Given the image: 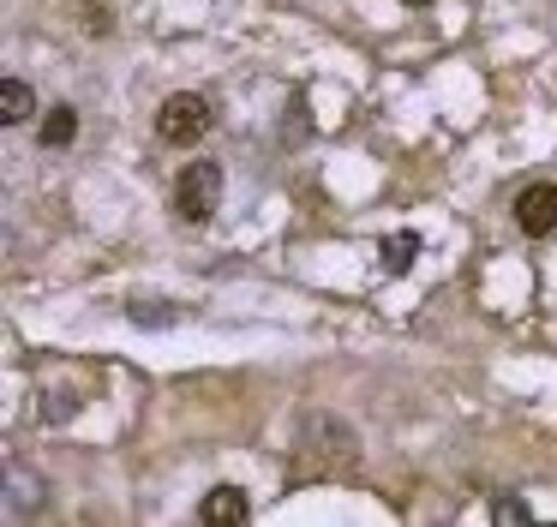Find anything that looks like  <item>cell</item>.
Segmentation results:
<instances>
[{
    "label": "cell",
    "mask_w": 557,
    "mask_h": 527,
    "mask_svg": "<svg viewBox=\"0 0 557 527\" xmlns=\"http://www.w3.org/2000/svg\"><path fill=\"white\" fill-rule=\"evenodd\" d=\"M497 522H504V527H528L533 510H528L521 498H497Z\"/></svg>",
    "instance_id": "9c48e42d"
},
{
    "label": "cell",
    "mask_w": 557,
    "mask_h": 527,
    "mask_svg": "<svg viewBox=\"0 0 557 527\" xmlns=\"http://www.w3.org/2000/svg\"><path fill=\"white\" fill-rule=\"evenodd\" d=\"M413 258H420V240H413V234H389L384 240V275H401Z\"/></svg>",
    "instance_id": "ba28073f"
},
{
    "label": "cell",
    "mask_w": 557,
    "mask_h": 527,
    "mask_svg": "<svg viewBox=\"0 0 557 527\" xmlns=\"http://www.w3.org/2000/svg\"><path fill=\"white\" fill-rule=\"evenodd\" d=\"M37 503H42V479L25 474L18 462H7V522H30Z\"/></svg>",
    "instance_id": "5b68a950"
},
{
    "label": "cell",
    "mask_w": 557,
    "mask_h": 527,
    "mask_svg": "<svg viewBox=\"0 0 557 527\" xmlns=\"http://www.w3.org/2000/svg\"><path fill=\"white\" fill-rule=\"evenodd\" d=\"M157 132H162V144H198L210 132V102L193 90L169 96V102L157 108Z\"/></svg>",
    "instance_id": "7a4b0ae2"
},
{
    "label": "cell",
    "mask_w": 557,
    "mask_h": 527,
    "mask_svg": "<svg viewBox=\"0 0 557 527\" xmlns=\"http://www.w3.org/2000/svg\"><path fill=\"white\" fill-rule=\"evenodd\" d=\"M73 132H78V114L61 102V108H49V114H42V132H37V138L49 144V150H66V144H73Z\"/></svg>",
    "instance_id": "52a82bcc"
},
{
    "label": "cell",
    "mask_w": 557,
    "mask_h": 527,
    "mask_svg": "<svg viewBox=\"0 0 557 527\" xmlns=\"http://www.w3.org/2000/svg\"><path fill=\"white\" fill-rule=\"evenodd\" d=\"M222 204V168L216 162H193L181 180H174V216L186 222H210Z\"/></svg>",
    "instance_id": "6da1fadb"
},
{
    "label": "cell",
    "mask_w": 557,
    "mask_h": 527,
    "mask_svg": "<svg viewBox=\"0 0 557 527\" xmlns=\"http://www.w3.org/2000/svg\"><path fill=\"white\" fill-rule=\"evenodd\" d=\"M408 7H425V0H408Z\"/></svg>",
    "instance_id": "8fae6325"
},
{
    "label": "cell",
    "mask_w": 557,
    "mask_h": 527,
    "mask_svg": "<svg viewBox=\"0 0 557 527\" xmlns=\"http://www.w3.org/2000/svg\"><path fill=\"white\" fill-rule=\"evenodd\" d=\"M133 318H145V330H162V323H174V306H150V299H133Z\"/></svg>",
    "instance_id": "30bf717a"
},
{
    "label": "cell",
    "mask_w": 557,
    "mask_h": 527,
    "mask_svg": "<svg viewBox=\"0 0 557 527\" xmlns=\"http://www.w3.org/2000/svg\"><path fill=\"white\" fill-rule=\"evenodd\" d=\"M516 228L528 240H545V234H557V186H521V198H516Z\"/></svg>",
    "instance_id": "3957f363"
},
{
    "label": "cell",
    "mask_w": 557,
    "mask_h": 527,
    "mask_svg": "<svg viewBox=\"0 0 557 527\" xmlns=\"http://www.w3.org/2000/svg\"><path fill=\"white\" fill-rule=\"evenodd\" d=\"M30 108H37V90H30L25 78H0V120H7V126L30 120Z\"/></svg>",
    "instance_id": "8992f818"
},
{
    "label": "cell",
    "mask_w": 557,
    "mask_h": 527,
    "mask_svg": "<svg viewBox=\"0 0 557 527\" xmlns=\"http://www.w3.org/2000/svg\"><path fill=\"white\" fill-rule=\"evenodd\" d=\"M198 522L205 527H246L252 522V503H246L240 486H216V491H205V503H198Z\"/></svg>",
    "instance_id": "277c9868"
}]
</instances>
